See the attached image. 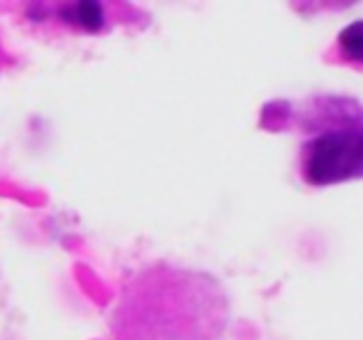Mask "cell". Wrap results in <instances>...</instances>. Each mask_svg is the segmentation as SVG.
<instances>
[{
    "label": "cell",
    "mask_w": 363,
    "mask_h": 340,
    "mask_svg": "<svg viewBox=\"0 0 363 340\" xmlns=\"http://www.w3.org/2000/svg\"><path fill=\"white\" fill-rule=\"evenodd\" d=\"M72 15L77 17V21L85 28V30H100L102 23H104V13H102V6L98 2H81L77 6L70 9Z\"/></svg>",
    "instance_id": "cell-4"
},
{
    "label": "cell",
    "mask_w": 363,
    "mask_h": 340,
    "mask_svg": "<svg viewBox=\"0 0 363 340\" xmlns=\"http://www.w3.org/2000/svg\"><path fill=\"white\" fill-rule=\"evenodd\" d=\"M313 130L300 153L302 177L311 185H332L362 175L363 132L359 104L323 98L304 117Z\"/></svg>",
    "instance_id": "cell-2"
},
{
    "label": "cell",
    "mask_w": 363,
    "mask_h": 340,
    "mask_svg": "<svg viewBox=\"0 0 363 340\" xmlns=\"http://www.w3.org/2000/svg\"><path fill=\"white\" fill-rule=\"evenodd\" d=\"M111 326L113 340H223L228 300L213 277L157 264L123 290Z\"/></svg>",
    "instance_id": "cell-1"
},
{
    "label": "cell",
    "mask_w": 363,
    "mask_h": 340,
    "mask_svg": "<svg viewBox=\"0 0 363 340\" xmlns=\"http://www.w3.org/2000/svg\"><path fill=\"white\" fill-rule=\"evenodd\" d=\"M340 49L345 51L347 60H351V62H362V21H353L349 28L342 30V34H340Z\"/></svg>",
    "instance_id": "cell-3"
}]
</instances>
